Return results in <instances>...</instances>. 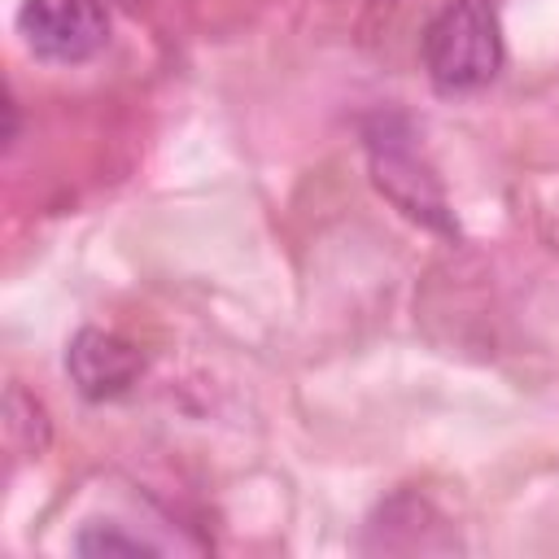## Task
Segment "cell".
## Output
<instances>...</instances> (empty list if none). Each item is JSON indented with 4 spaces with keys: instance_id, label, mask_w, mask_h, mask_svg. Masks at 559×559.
I'll return each instance as SVG.
<instances>
[{
    "instance_id": "obj_1",
    "label": "cell",
    "mask_w": 559,
    "mask_h": 559,
    "mask_svg": "<svg viewBox=\"0 0 559 559\" xmlns=\"http://www.w3.org/2000/svg\"><path fill=\"white\" fill-rule=\"evenodd\" d=\"M428 83L441 96H467L502 70V26L489 0H450L432 13L419 39Z\"/></svg>"
},
{
    "instance_id": "obj_2",
    "label": "cell",
    "mask_w": 559,
    "mask_h": 559,
    "mask_svg": "<svg viewBox=\"0 0 559 559\" xmlns=\"http://www.w3.org/2000/svg\"><path fill=\"white\" fill-rule=\"evenodd\" d=\"M367 166H371V183L376 192L402 210L411 223L428 227V231H441V236H454V214H450V201L432 175V166L411 148L406 135H397V127L389 118H380L376 127H367Z\"/></svg>"
},
{
    "instance_id": "obj_3",
    "label": "cell",
    "mask_w": 559,
    "mask_h": 559,
    "mask_svg": "<svg viewBox=\"0 0 559 559\" xmlns=\"http://www.w3.org/2000/svg\"><path fill=\"white\" fill-rule=\"evenodd\" d=\"M22 44L52 66H79L109 44V9L100 0H22Z\"/></svg>"
},
{
    "instance_id": "obj_4",
    "label": "cell",
    "mask_w": 559,
    "mask_h": 559,
    "mask_svg": "<svg viewBox=\"0 0 559 559\" xmlns=\"http://www.w3.org/2000/svg\"><path fill=\"white\" fill-rule=\"evenodd\" d=\"M66 376L87 402H114L131 393L144 376V354L118 332L105 328H79L66 345Z\"/></svg>"
},
{
    "instance_id": "obj_5",
    "label": "cell",
    "mask_w": 559,
    "mask_h": 559,
    "mask_svg": "<svg viewBox=\"0 0 559 559\" xmlns=\"http://www.w3.org/2000/svg\"><path fill=\"white\" fill-rule=\"evenodd\" d=\"M362 550L367 555H441V550H459V542H454L445 515L428 498L393 493L389 502H380L371 511Z\"/></svg>"
},
{
    "instance_id": "obj_6",
    "label": "cell",
    "mask_w": 559,
    "mask_h": 559,
    "mask_svg": "<svg viewBox=\"0 0 559 559\" xmlns=\"http://www.w3.org/2000/svg\"><path fill=\"white\" fill-rule=\"evenodd\" d=\"M4 432L17 454H44L52 441V419L39 397H31L17 380L4 389Z\"/></svg>"
},
{
    "instance_id": "obj_7",
    "label": "cell",
    "mask_w": 559,
    "mask_h": 559,
    "mask_svg": "<svg viewBox=\"0 0 559 559\" xmlns=\"http://www.w3.org/2000/svg\"><path fill=\"white\" fill-rule=\"evenodd\" d=\"M74 550L79 555H87V559H140V555H162V546H153L148 537H140V533H127L122 524H114V520H92V524H83L79 528V537H74Z\"/></svg>"
}]
</instances>
